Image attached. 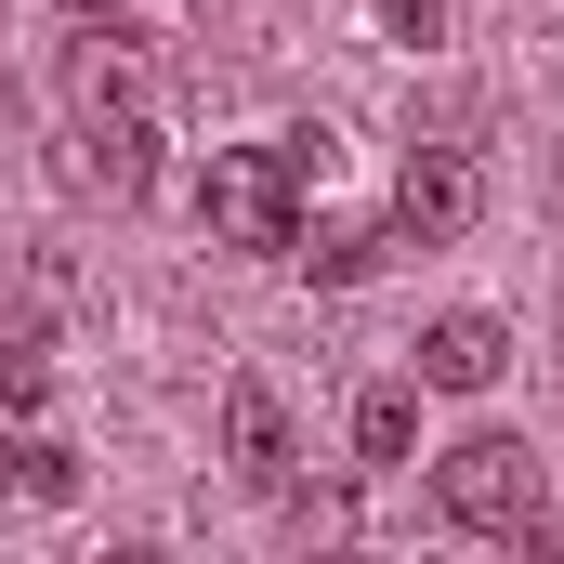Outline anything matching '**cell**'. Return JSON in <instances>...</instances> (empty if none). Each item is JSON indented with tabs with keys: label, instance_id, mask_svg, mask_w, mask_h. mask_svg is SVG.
Here are the masks:
<instances>
[{
	"label": "cell",
	"instance_id": "obj_1",
	"mask_svg": "<svg viewBox=\"0 0 564 564\" xmlns=\"http://www.w3.org/2000/svg\"><path fill=\"white\" fill-rule=\"evenodd\" d=\"M302 171H315V144H224L210 158V237L289 250L302 237Z\"/></svg>",
	"mask_w": 564,
	"mask_h": 564
},
{
	"label": "cell",
	"instance_id": "obj_2",
	"mask_svg": "<svg viewBox=\"0 0 564 564\" xmlns=\"http://www.w3.org/2000/svg\"><path fill=\"white\" fill-rule=\"evenodd\" d=\"M433 512H446L459 539H525V512H539V459H525L512 433H459V446L433 459Z\"/></svg>",
	"mask_w": 564,
	"mask_h": 564
},
{
	"label": "cell",
	"instance_id": "obj_3",
	"mask_svg": "<svg viewBox=\"0 0 564 564\" xmlns=\"http://www.w3.org/2000/svg\"><path fill=\"white\" fill-rule=\"evenodd\" d=\"M473 210H486V171H473L459 144H408V171H394V237L446 250V237H473Z\"/></svg>",
	"mask_w": 564,
	"mask_h": 564
},
{
	"label": "cell",
	"instance_id": "obj_4",
	"mask_svg": "<svg viewBox=\"0 0 564 564\" xmlns=\"http://www.w3.org/2000/svg\"><path fill=\"white\" fill-rule=\"evenodd\" d=\"M53 171H66V197H144V184H158V132H144V106H106V119H79Z\"/></svg>",
	"mask_w": 564,
	"mask_h": 564
},
{
	"label": "cell",
	"instance_id": "obj_5",
	"mask_svg": "<svg viewBox=\"0 0 564 564\" xmlns=\"http://www.w3.org/2000/svg\"><path fill=\"white\" fill-rule=\"evenodd\" d=\"M144 93H158V53H144L119 13H93V26L66 40V106H79V119H106V106H144Z\"/></svg>",
	"mask_w": 564,
	"mask_h": 564
},
{
	"label": "cell",
	"instance_id": "obj_6",
	"mask_svg": "<svg viewBox=\"0 0 564 564\" xmlns=\"http://www.w3.org/2000/svg\"><path fill=\"white\" fill-rule=\"evenodd\" d=\"M499 368H512V328H499V315H433L421 328V381L433 394H486Z\"/></svg>",
	"mask_w": 564,
	"mask_h": 564
},
{
	"label": "cell",
	"instance_id": "obj_7",
	"mask_svg": "<svg viewBox=\"0 0 564 564\" xmlns=\"http://www.w3.org/2000/svg\"><path fill=\"white\" fill-rule=\"evenodd\" d=\"M53 499H79V459L26 433V408H0V512H53Z\"/></svg>",
	"mask_w": 564,
	"mask_h": 564
},
{
	"label": "cell",
	"instance_id": "obj_8",
	"mask_svg": "<svg viewBox=\"0 0 564 564\" xmlns=\"http://www.w3.org/2000/svg\"><path fill=\"white\" fill-rule=\"evenodd\" d=\"M224 459H237V486H263V499L289 486V408L263 394V381H237V394H224Z\"/></svg>",
	"mask_w": 564,
	"mask_h": 564
},
{
	"label": "cell",
	"instance_id": "obj_9",
	"mask_svg": "<svg viewBox=\"0 0 564 564\" xmlns=\"http://www.w3.org/2000/svg\"><path fill=\"white\" fill-rule=\"evenodd\" d=\"M408 446H421V394H408V381H368V394H355V459L394 473Z\"/></svg>",
	"mask_w": 564,
	"mask_h": 564
},
{
	"label": "cell",
	"instance_id": "obj_10",
	"mask_svg": "<svg viewBox=\"0 0 564 564\" xmlns=\"http://www.w3.org/2000/svg\"><path fill=\"white\" fill-rule=\"evenodd\" d=\"M289 250H302V276H315V289H355V276H381L394 237H381V224H315V237H289Z\"/></svg>",
	"mask_w": 564,
	"mask_h": 564
},
{
	"label": "cell",
	"instance_id": "obj_11",
	"mask_svg": "<svg viewBox=\"0 0 564 564\" xmlns=\"http://www.w3.org/2000/svg\"><path fill=\"white\" fill-rule=\"evenodd\" d=\"M40 381H53L40 328H0V408H40Z\"/></svg>",
	"mask_w": 564,
	"mask_h": 564
},
{
	"label": "cell",
	"instance_id": "obj_12",
	"mask_svg": "<svg viewBox=\"0 0 564 564\" xmlns=\"http://www.w3.org/2000/svg\"><path fill=\"white\" fill-rule=\"evenodd\" d=\"M381 26H394V40H433V26H446V0H381Z\"/></svg>",
	"mask_w": 564,
	"mask_h": 564
},
{
	"label": "cell",
	"instance_id": "obj_13",
	"mask_svg": "<svg viewBox=\"0 0 564 564\" xmlns=\"http://www.w3.org/2000/svg\"><path fill=\"white\" fill-rule=\"evenodd\" d=\"M53 13H79V26H93V13H119V0H53Z\"/></svg>",
	"mask_w": 564,
	"mask_h": 564
},
{
	"label": "cell",
	"instance_id": "obj_14",
	"mask_svg": "<svg viewBox=\"0 0 564 564\" xmlns=\"http://www.w3.org/2000/svg\"><path fill=\"white\" fill-rule=\"evenodd\" d=\"M0 144H13V66H0Z\"/></svg>",
	"mask_w": 564,
	"mask_h": 564
}]
</instances>
